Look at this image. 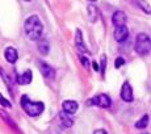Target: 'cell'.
I'll use <instances>...</instances> for the list:
<instances>
[{"instance_id": "6da1fadb", "label": "cell", "mask_w": 151, "mask_h": 134, "mask_svg": "<svg viewBox=\"0 0 151 134\" xmlns=\"http://www.w3.org/2000/svg\"><path fill=\"white\" fill-rule=\"evenodd\" d=\"M25 33H27L28 38L32 41H37L41 38L42 32H43V25L40 20L38 16H30L25 20Z\"/></svg>"}, {"instance_id": "7a4b0ae2", "label": "cell", "mask_w": 151, "mask_h": 134, "mask_svg": "<svg viewBox=\"0 0 151 134\" xmlns=\"http://www.w3.org/2000/svg\"><path fill=\"white\" fill-rule=\"evenodd\" d=\"M21 107L24 108L25 113L32 117H36V116H40L43 112V103H40V101H32L28 97L27 95H24L21 97Z\"/></svg>"}, {"instance_id": "3957f363", "label": "cell", "mask_w": 151, "mask_h": 134, "mask_svg": "<svg viewBox=\"0 0 151 134\" xmlns=\"http://www.w3.org/2000/svg\"><path fill=\"white\" fill-rule=\"evenodd\" d=\"M135 51L139 55H146L150 53L151 50V41L149 38V36L145 33H139L135 38V45H134Z\"/></svg>"}, {"instance_id": "277c9868", "label": "cell", "mask_w": 151, "mask_h": 134, "mask_svg": "<svg viewBox=\"0 0 151 134\" xmlns=\"http://www.w3.org/2000/svg\"><path fill=\"white\" fill-rule=\"evenodd\" d=\"M88 105H97L100 108H109L112 105V100H110V97L108 95L103 94V95H97L95 96L93 99H91V100H88Z\"/></svg>"}, {"instance_id": "5b68a950", "label": "cell", "mask_w": 151, "mask_h": 134, "mask_svg": "<svg viewBox=\"0 0 151 134\" xmlns=\"http://www.w3.org/2000/svg\"><path fill=\"white\" fill-rule=\"evenodd\" d=\"M121 99H122L124 101H126V103H132V101L134 100V97H133V88L129 81H125L122 84V88H121Z\"/></svg>"}, {"instance_id": "8992f818", "label": "cell", "mask_w": 151, "mask_h": 134, "mask_svg": "<svg viewBox=\"0 0 151 134\" xmlns=\"http://www.w3.org/2000/svg\"><path fill=\"white\" fill-rule=\"evenodd\" d=\"M38 66H40V70H41V74L46 78V79H54L55 71H54V68H53V67H51L50 65H47V63H45V62H42V61H40V62H38Z\"/></svg>"}, {"instance_id": "52a82bcc", "label": "cell", "mask_w": 151, "mask_h": 134, "mask_svg": "<svg viewBox=\"0 0 151 134\" xmlns=\"http://www.w3.org/2000/svg\"><path fill=\"white\" fill-rule=\"evenodd\" d=\"M112 22L116 28H120V27H125V22H126V14L121 11H117L114 12L112 17Z\"/></svg>"}, {"instance_id": "ba28073f", "label": "cell", "mask_w": 151, "mask_h": 134, "mask_svg": "<svg viewBox=\"0 0 151 134\" xmlns=\"http://www.w3.org/2000/svg\"><path fill=\"white\" fill-rule=\"evenodd\" d=\"M78 107H79L78 103L74 100H66V101H63V104H62L63 112L67 113V115H74V113H76Z\"/></svg>"}, {"instance_id": "9c48e42d", "label": "cell", "mask_w": 151, "mask_h": 134, "mask_svg": "<svg viewBox=\"0 0 151 134\" xmlns=\"http://www.w3.org/2000/svg\"><path fill=\"white\" fill-rule=\"evenodd\" d=\"M127 37H129V30H127L126 27L116 28V30H114V38H116V41H118V42H124Z\"/></svg>"}, {"instance_id": "30bf717a", "label": "cell", "mask_w": 151, "mask_h": 134, "mask_svg": "<svg viewBox=\"0 0 151 134\" xmlns=\"http://www.w3.org/2000/svg\"><path fill=\"white\" fill-rule=\"evenodd\" d=\"M32 79H33V74H32L30 70H27V71H25L22 75H17L16 81L19 84H21V86H25V84L30 83Z\"/></svg>"}, {"instance_id": "8fae6325", "label": "cell", "mask_w": 151, "mask_h": 134, "mask_svg": "<svg viewBox=\"0 0 151 134\" xmlns=\"http://www.w3.org/2000/svg\"><path fill=\"white\" fill-rule=\"evenodd\" d=\"M4 55H5L7 62H9V63H14L17 61V57H19V55H17L16 49H13V48H7L5 49Z\"/></svg>"}, {"instance_id": "7c38bea8", "label": "cell", "mask_w": 151, "mask_h": 134, "mask_svg": "<svg viewBox=\"0 0 151 134\" xmlns=\"http://www.w3.org/2000/svg\"><path fill=\"white\" fill-rule=\"evenodd\" d=\"M82 32L78 29L76 30V38H75V42H76V48H78V50L80 51V53H83V54H86V53H88L87 51V49H86V46H84V42H83V36H82Z\"/></svg>"}, {"instance_id": "4fadbf2b", "label": "cell", "mask_w": 151, "mask_h": 134, "mask_svg": "<svg viewBox=\"0 0 151 134\" xmlns=\"http://www.w3.org/2000/svg\"><path fill=\"white\" fill-rule=\"evenodd\" d=\"M59 122L60 125H62L63 128H71L72 125H74V120L72 118H70V116L67 113H59Z\"/></svg>"}, {"instance_id": "5bb4252c", "label": "cell", "mask_w": 151, "mask_h": 134, "mask_svg": "<svg viewBox=\"0 0 151 134\" xmlns=\"http://www.w3.org/2000/svg\"><path fill=\"white\" fill-rule=\"evenodd\" d=\"M0 116H1V117H3V120H4V122H7V124L9 125V126L12 128V129H14V130H16V132H17V130H19V128H17V125L14 124V122L12 121V118H11L9 116H8L7 113L4 112V110H0Z\"/></svg>"}, {"instance_id": "9a60e30c", "label": "cell", "mask_w": 151, "mask_h": 134, "mask_svg": "<svg viewBox=\"0 0 151 134\" xmlns=\"http://www.w3.org/2000/svg\"><path fill=\"white\" fill-rule=\"evenodd\" d=\"M147 125H149V116L147 115L142 116V117L135 122V128H137V129H145Z\"/></svg>"}, {"instance_id": "2e32d148", "label": "cell", "mask_w": 151, "mask_h": 134, "mask_svg": "<svg viewBox=\"0 0 151 134\" xmlns=\"http://www.w3.org/2000/svg\"><path fill=\"white\" fill-rule=\"evenodd\" d=\"M49 49H50V45L47 43V41H41V42L38 43V50L42 55H47Z\"/></svg>"}, {"instance_id": "e0dca14e", "label": "cell", "mask_w": 151, "mask_h": 134, "mask_svg": "<svg viewBox=\"0 0 151 134\" xmlns=\"http://www.w3.org/2000/svg\"><path fill=\"white\" fill-rule=\"evenodd\" d=\"M88 12H89V19H91V21L93 22V21H96V12H97V9H96V7H95L93 4H89L88 5Z\"/></svg>"}, {"instance_id": "ac0fdd59", "label": "cell", "mask_w": 151, "mask_h": 134, "mask_svg": "<svg viewBox=\"0 0 151 134\" xmlns=\"http://www.w3.org/2000/svg\"><path fill=\"white\" fill-rule=\"evenodd\" d=\"M137 3H138V5L142 8V9L146 11L149 14H151V8H150V5L147 4V3H145V1H137Z\"/></svg>"}, {"instance_id": "d6986e66", "label": "cell", "mask_w": 151, "mask_h": 134, "mask_svg": "<svg viewBox=\"0 0 151 134\" xmlns=\"http://www.w3.org/2000/svg\"><path fill=\"white\" fill-rule=\"evenodd\" d=\"M105 67H106V55L103 54L101 55V72H103V75L105 74Z\"/></svg>"}, {"instance_id": "ffe728a7", "label": "cell", "mask_w": 151, "mask_h": 134, "mask_svg": "<svg viewBox=\"0 0 151 134\" xmlns=\"http://www.w3.org/2000/svg\"><path fill=\"white\" fill-rule=\"evenodd\" d=\"M0 104H1L3 107H5V108H11L12 107V104H11V101H8L7 99H4L3 97V95L0 94Z\"/></svg>"}, {"instance_id": "44dd1931", "label": "cell", "mask_w": 151, "mask_h": 134, "mask_svg": "<svg viewBox=\"0 0 151 134\" xmlns=\"http://www.w3.org/2000/svg\"><path fill=\"white\" fill-rule=\"evenodd\" d=\"M125 65V59L124 58H117V59H116V62H114V66H116V68H120L121 66H124Z\"/></svg>"}, {"instance_id": "7402d4cb", "label": "cell", "mask_w": 151, "mask_h": 134, "mask_svg": "<svg viewBox=\"0 0 151 134\" xmlns=\"http://www.w3.org/2000/svg\"><path fill=\"white\" fill-rule=\"evenodd\" d=\"M80 61H82V62H83L84 67H86V68H88V67H89V61L87 59L86 57H83V55H82V57H80Z\"/></svg>"}, {"instance_id": "603a6c76", "label": "cell", "mask_w": 151, "mask_h": 134, "mask_svg": "<svg viewBox=\"0 0 151 134\" xmlns=\"http://www.w3.org/2000/svg\"><path fill=\"white\" fill-rule=\"evenodd\" d=\"M93 134H106V132L104 129H97V130H95Z\"/></svg>"}, {"instance_id": "cb8c5ba5", "label": "cell", "mask_w": 151, "mask_h": 134, "mask_svg": "<svg viewBox=\"0 0 151 134\" xmlns=\"http://www.w3.org/2000/svg\"><path fill=\"white\" fill-rule=\"evenodd\" d=\"M92 66H93V68L96 70V71H99V67H97V63H96V62H93V63H92Z\"/></svg>"}]
</instances>
